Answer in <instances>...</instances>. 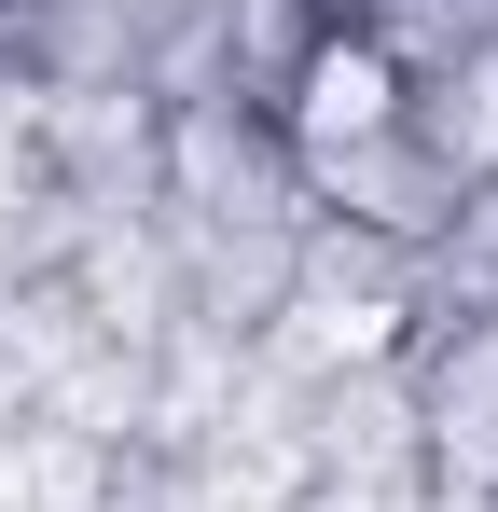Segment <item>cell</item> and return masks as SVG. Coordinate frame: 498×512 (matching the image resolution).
Returning a JSON list of instances; mask_svg holds the SVG:
<instances>
[{"label": "cell", "instance_id": "cell-1", "mask_svg": "<svg viewBox=\"0 0 498 512\" xmlns=\"http://www.w3.org/2000/svg\"><path fill=\"white\" fill-rule=\"evenodd\" d=\"M388 56H374V42H319V56H305V125H319V139H388Z\"/></svg>", "mask_w": 498, "mask_h": 512}]
</instances>
